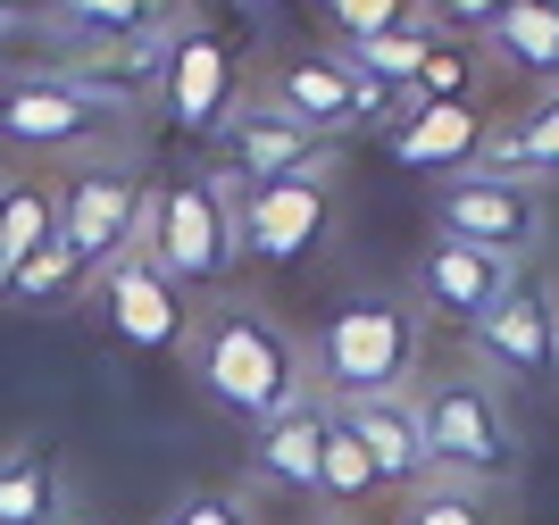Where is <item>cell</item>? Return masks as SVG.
Listing matches in <instances>:
<instances>
[{"instance_id": "ac0fdd59", "label": "cell", "mask_w": 559, "mask_h": 525, "mask_svg": "<svg viewBox=\"0 0 559 525\" xmlns=\"http://www.w3.org/2000/svg\"><path fill=\"white\" fill-rule=\"evenodd\" d=\"M343 426L359 434V451L376 458L384 492H418L426 484V434H418V401L409 392H376V401H343Z\"/></svg>"}, {"instance_id": "7a4b0ae2", "label": "cell", "mask_w": 559, "mask_h": 525, "mask_svg": "<svg viewBox=\"0 0 559 525\" xmlns=\"http://www.w3.org/2000/svg\"><path fill=\"white\" fill-rule=\"evenodd\" d=\"M418 434H426V476L476 484V492H518L526 476V434H518L510 384H492L476 359H443L418 384Z\"/></svg>"}, {"instance_id": "9a60e30c", "label": "cell", "mask_w": 559, "mask_h": 525, "mask_svg": "<svg viewBox=\"0 0 559 525\" xmlns=\"http://www.w3.org/2000/svg\"><path fill=\"white\" fill-rule=\"evenodd\" d=\"M217 142H226V167H217L226 183H276V176L326 167V142L301 134V126L284 109H267V100H234V117L217 126Z\"/></svg>"}, {"instance_id": "ffe728a7", "label": "cell", "mask_w": 559, "mask_h": 525, "mask_svg": "<svg viewBox=\"0 0 559 525\" xmlns=\"http://www.w3.org/2000/svg\"><path fill=\"white\" fill-rule=\"evenodd\" d=\"M43 17L68 43H142V34H176V0H43Z\"/></svg>"}, {"instance_id": "d6986e66", "label": "cell", "mask_w": 559, "mask_h": 525, "mask_svg": "<svg viewBox=\"0 0 559 525\" xmlns=\"http://www.w3.org/2000/svg\"><path fill=\"white\" fill-rule=\"evenodd\" d=\"M309 509L368 517V525H376V509H393V492H384V476H376V458L359 451V434L343 426V409H334V434H326V458H318V492H309Z\"/></svg>"}, {"instance_id": "6da1fadb", "label": "cell", "mask_w": 559, "mask_h": 525, "mask_svg": "<svg viewBox=\"0 0 559 525\" xmlns=\"http://www.w3.org/2000/svg\"><path fill=\"white\" fill-rule=\"evenodd\" d=\"M176 359L201 384V401L234 426H259V417L309 401V343L251 293H217L210 309H192V334Z\"/></svg>"}, {"instance_id": "484cf974", "label": "cell", "mask_w": 559, "mask_h": 525, "mask_svg": "<svg viewBox=\"0 0 559 525\" xmlns=\"http://www.w3.org/2000/svg\"><path fill=\"white\" fill-rule=\"evenodd\" d=\"M426 43H435V25H393V34H376V43H343V59L359 75H368V84H384L401 100V92H409V75H418V59H426Z\"/></svg>"}, {"instance_id": "d6a6232c", "label": "cell", "mask_w": 559, "mask_h": 525, "mask_svg": "<svg viewBox=\"0 0 559 525\" xmlns=\"http://www.w3.org/2000/svg\"><path fill=\"white\" fill-rule=\"evenodd\" d=\"M59 525H100V517H75V509H68V517H59Z\"/></svg>"}, {"instance_id": "7402d4cb", "label": "cell", "mask_w": 559, "mask_h": 525, "mask_svg": "<svg viewBox=\"0 0 559 525\" xmlns=\"http://www.w3.org/2000/svg\"><path fill=\"white\" fill-rule=\"evenodd\" d=\"M59 517H68L59 451H9L0 458V525H59Z\"/></svg>"}, {"instance_id": "1f68e13d", "label": "cell", "mask_w": 559, "mask_h": 525, "mask_svg": "<svg viewBox=\"0 0 559 525\" xmlns=\"http://www.w3.org/2000/svg\"><path fill=\"white\" fill-rule=\"evenodd\" d=\"M301 525H368V517H334V509H301Z\"/></svg>"}, {"instance_id": "30bf717a", "label": "cell", "mask_w": 559, "mask_h": 525, "mask_svg": "<svg viewBox=\"0 0 559 525\" xmlns=\"http://www.w3.org/2000/svg\"><path fill=\"white\" fill-rule=\"evenodd\" d=\"M234 234H242V259H267V267H293L334 234V183L326 167L309 176H276V183H234Z\"/></svg>"}, {"instance_id": "836d02e7", "label": "cell", "mask_w": 559, "mask_h": 525, "mask_svg": "<svg viewBox=\"0 0 559 525\" xmlns=\"http://www.w3.org/2000/svg\"><path fill=\"white\" fill-rule=\"evenodd\" d=\"M17 9H25V0H0V17H17Z\"/></svg>"}, {"instance_id": "4fadbf2b", "label": "cell", "mask_w": 559, "mask_h": 525, "mask_svg": "<svg viewBox=\"0 0 559 525\" xmlns=\"http://www.w3.org/2000/svg\"><path fill=\"white\" fill-rule=\"evenodd\" d=\"M100 309H109V325L134 350H185V334H192L185 284H176L151 251H126L117 267H100Z\"/></svg>"}, {"instance_id": "277c9868", "label": "cell", "mask_w": 559, "mask_h": 525, "mask_svg": "<svg viewBox=\"0 0 559 525\" xmlns=\"http://www.w3.org/2000/svg\"><path fill=\"white\" fill-rule=\"evenodd\" d=\"M142 251L159 259L185 293H217L234 267H242V234H234V183L217 167L201 176H176L151 192V217H142Z\"/></svg>"}, {"instance_id": "4dcf8cb0", "label": "cell", "mask_w": 559, "mask_h": 525, "mask_svg": "<svg viewBox=\"0 0 559 525\" xmlns=\"http://www.w3.org/2000/svg\"><path fill=\"white\" fill-rule=\"evenodd\" d=\"M510 0H435V17H443V34H460V43H476V34H492V17H501Z\"/></svg>"}, {"instance_id": "5b68a950", "label": "cell", "mask_w": 559, "mask_h": 525, "mask_svg": "<svg viewBox=\"0 0 559 525\" xmlns=\"http://www.w3.org/2000/svg\"><path fill=\"white\" fill-rule=\"evenodd\" d=\"M435 234L476 242V251L510 259V267H535L543 234H551V208H543V183H535V176L467 167V176L435 183Z\"/></svg>"}, {"instance_id": "7c38bea8", "label": "cell", "mask_w": 559, "mask_h": 525, "mask_svg": "<svg viewBox=\"0 0 559 525\" xmlns=\"http://www.w3.org/2000/svg\"><path fill=\"white\" fill-rule=\"evenodd\" d=\"M334 434V401H293V409L259 417L251 442H242V467H251V492H276V501H309L318 492V458Z\"/></svg>"}, {"instance_id": "44dd1931", "label": "cell", "mask_w": 559, "mask_h": 525, "mask_svg": "<svg viewBox=\"0 0 559 525\" xmlns=\"http://www.w3.org/2000/svg\"><path fill=\"white\" fill-rule=\"evenodd\" d=\"M501 50V68L526 75V84H551L559 92V0H510L485 34Z\"/></svg>"}, {"instance_id": "d4e9b609", "label": "cell", "mask_w": 559, "mask_h": 525, "mask_svg": "<svg viewBox=\"0 0 559 525\" xmlns=\"http://www.w3.org/2000/svg\"><path fill=\"white\" fill-rule=\"evenodd\" d=\"M485 167H501V176H535V183L559 176V92H543L510 134L485 142Z\"/></svg>"}, {"instance_id": "f546056e", "label": "cell", "mask_w": 559, "mask_h": 525, "mask_svg": "<svg viewBox=\"0 0 559 525\" xmlns=\"http://www.w3.org/2000/svg\"><path fill=\"white\" fill-rule=\"evenodd\" d=\"M326 25L343 43H376V34H393V25H418V0H318Z\"/></svg>"}, {"instance_id": "2e32d148", "label": "cell", "mask_w": 559, "mask_h": 525, "mask_svg": "<svg viewBox=\"0 0 559 525\" xmlns=\"http://www.w3.org/2000/svg\"><path fill=\"white\" fill-rule=\"evenodd\" d=\"M59 75H68L84 100H100L109 117H134L142 100H159V84H167V34H142V43H75L68 59H59Z\"/></svg>"}, {"instance_id": "8992f818", "label": "cell", "mask_w": 559, "mask_h": 525, "mask_svg": "<svg viewBox=\"0 0 559 525\" xmlns=\"http://www.w3.org/2000/svg\"><path fill=\"white\" fill-rule=\"evenodd\" d=\"M142 217H151V183L126 159H84L59 176V242L84 259V275L142 251Z\"/></svg>"}, {"instance_id": "ba28073f", "label": "cell", "mask_w": 559, "mask_h": 525, "mask_svg": "<svg viewBox=\"0 0 559 525\" xmlns=\"http://www.w3.org/2000/svg\"><path fill=\"white\" fill-rule=\"evenodd\" d=\"M267 109H284L301 134L334 142V134H359V126H376V117H401V100L384 84H368V75L350 68L343 50H309V59H284L276 75H267V92H259Z\"/></svg>"}, {"instance_id": "cb8c5ba5", "label": "cell", "mask_w": 559, "mask_h": 525, "mask_svg": "<svg viewBox=\"0 0 559 525\" xmlns=\"http://www.w3.org/2000/svg\"><path fill=\"white\" fill-rule=\"evenodd\" d=\"M384 525H510V492H476V484L426 476L418 492H401Z\"/></svg>"}, {"instance_id": "9c48e42d", "label": "cell", "mask_w": 559, "mask_h": 525, "mask_svg": "<svg viewBox=\"0 0 559 525\" xmlns=\"http://www.w3.org/2000/svg\"><path fill=\"white\" fill-rule=\"evenodd\" d=\"M117 126H126V117H109L100 100H84L68 75H17V84H0V142H9V151H34V159H93Z\"/></svg>"}, {"instance_id": "603a6c76", "label": "cell", "mask_w": 559, "mask_h": 525, "mask_svg": "<svg viewBox=\"0 0 559 525\" xmlns=\"http://www.w3.org/2000/svg\"><path fill=\"white\" fill-rule=\"evenodd\" d=\"M59 242V183L50 176H0V275Z\"/></svg>"}, {"instance_id": "52a82bcc", "label": "cell", "mask_w": 559, "mask_h": 525, "mask_svg": "<svg viewBox=\"0 0 559 525\" xmlns=\"http://www.w3.org/2000/svg\"><path fill=\"white\" fill-rule=\"evenodd\" d=\"M467 359L485 367L492 384H551L559 375V300L535 267H518L510 293L467 325Z\"/></svg>"}, {"instance_id": "5bb4252c", "label": "cell", "mask_w": 559, "mask_h": 525, "mask_svg": "<svg viewBox=\"0 0 559 525\" xmlns=\"http://www.w3.org/2000/svg\"><path fill=\"white\" fill-rule=\"evenodd\" d=\"M510 275H518L510 259L435 234V242L418 251V267H409V300H418V318H435V325H476L492 300L510 293Z\"/></svg>"}, {"instance_id": "e0dca14e", "label": "cell", "mask_w": 559, "mask_h": 525, "mask_svg": "<svg viewBox=\"0 0 559 525\" xmlns=\"http://www.w3.org/2000/svg\"><path fill=\"white\" fill-rule=\"evenodd\" d=\"M485 142H492V126L476 100H426V109H401L393 159L426 167V176H467V167H485Z\"/></svg>"}, {"instance_id": "8fae6325", "label": "cell", "mask_w": 559, "mask_h": 525, "mask_svg": "<svg viewBox=\"0 0 559 525\" xmlns=\"http://www.w3.org/2000/svg\"><path fill=\"white\" fill-rule=\"evenodd\" d=\"M176 134H217L242 100V68H234V43L217 25H176L167 34V84H159Z\"/></svg>"}, {"instance_id": "4316f807", "label": "cell", "mask_w": 559, "mask_h": 525, "mask_svg": "<svg viewBox=\"0 0 559 525\" xmlns=\"http://www.w3.org/2000/svg\"><path fill=\"white\" fill-rule=\"evenodd\" d=\"M467 92H476V50H467L460 34H443V25H435V43H426L409 92H401V109H426V100H467Z\"/></svg>"}, {"instance_id": "3957f363", "label": "cell", "mask_w": 559, "mask_h": 525, "mask_svg": "<svg viewBox=\"0 0 559 525\" xmlns=\"http://www.w3.org/2000/svg\"><path fill=\"white\" fill-rule=\"evenodd\" d=\"M301 343H309V392L334 401V409L343 401H376V392H409L426 375V318L393 284L343 293Z\"/></svg>"}, {"instance_id": "f1b7e54d", "label": "cell", "mask_w": 559, "mask_h": 525, "mask_svg": "<svg viewBox=\"0 0 559 525\" xmlns=\"http://www.w3.org/2000/svg\"><path fill=\"white\" fill-rule=\"evenodd\" d=\"M159 525H267V517H259V501L242 484H201V492H185Z\"/></svg>"}, {"instance_id": "83f0119b", "label": "cell", "mask_w": 559, "mask_h": 525, "mask_svg": "<svg viewBox=\"0 0 559 525\" xmlns=\"http://www.w3.org/2000/svg\"><path fill=\"white\" fill-rule=\"evenodd\" d=\"M75 275H84V259H75L68 242H43L34 259H17V267L0 275V293L9 300H50V293H68Z\"/></svg>"}]
</instances>
